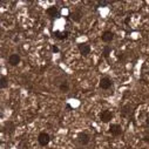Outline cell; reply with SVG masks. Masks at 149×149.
I'll list each match as a JSON object with an SVG mask.
<instances>
[{
  "label": "cell",
  "mask_w": 149,
  "mask_h": 149,
  "mask_svg": "<svg viewBox=\"0 0 149 149\" xmlns=\"http://www.w3.org/2000/svg\"><path fill=\"white\" fill-rule=\"evenodd\" d=\"M3 132L7 135H12L15 132V125L12 121H6L4 127H3Z\"/></svg>",
  "instance_id": "cell-1"
},
{
  "label": "cell",
  "mask_w": 149,
  "mask_h": 149,
  "mask_svg": "<svg viewBox=\"0 0 149 149\" xmlns=\"http://www.w3.org/2000/svg\"><path fill=\"white\" fill-rule=\"evenodd\" d=\"M38 141H39L40 146L46 147V146L49 143V141H51V136H49L47 133L42 132V133H40V134H39V136H38Z\"/></svg>",
  "instance_id": "cell-2"
},
{
  "label": "cell",
  "mask_w": 149,
  "mask_h": 149,
  "mask_svg": "<svg viewBox=\"0 0 149 149\" xmlns=\"http://www.w3.org/2000/svg\"><path fill=\"white\" fill-rule=\"evenodd\" d=\"M100 119H101L102 122L107 123V122H109L111 119H113V113H111L110 110H102L100 113Z\"/></svg>",
  "instance_id": "cell-3"
},
{
  "label": "cell",
  "mask_w": 149,
  "mask_h": 149,
  "mask_svg": "<svg viewBox=\"0 0 149 149\" xmlns=\"http://www.w3.org/2000/svg\"><path fill=\"white\" fill-rule=\"evenodd\" d=\"M109 133L113 135V136H119V135L122 134V127H121L120 125H116V123L110 125V127H109Z\"/></svg>",
  "instance_id": "cell-4"
},
{
  "label": "cell",
  "mask_w": 149,
  "mask_h": 149,
  "mask_svg": "<svg viewBox=\"0 0 149 149\" xmlns=\"http://www.w3.org/2000/svg\"><path fill=\"white\" fill-rule=\"evenodd\" d=\"M111 85H113V81L108 77H104L100 80V88H102V89H109L111 87Z\"/></svg>",
  "instance_id": "cell-5"
},
{
  "label": "cell",
  "mask_w": 149,
  "mask_h": 149,
  "mask_svg": "<svg viewBox=\"0 0 149 149\" xmlns=\"http://www.w3.org/2000/svg\"><path fill=\"white\" fill-rule=\"evenodd\" d=\"M78 141H79V143H80V144L86 146V144H88V143H89L91 137H89V135H88V134H86V133H80V134H79V136H78Z\"/></svg>",
  "instance_id": "cell-6"
},
{
  "label": "cell",
  "mask_w": 149,
  "mask_h": 149,
  "mask_svg": "<svg viewBox=\"0 0 149 149\" xmlns=\"http://www.w3.org/2000/svg\"><path fill=\"white\" fill-rule=\"evenodd\" d=\"M101 39L103 42H110L111 40L114 39V33L110 32V31H106L103 32V34L101 35Z\"/></svg>",
  "instance_id": "cell-7"
},
{
  "label": "cell",
  "mask_w": 149,
  "mask_h": 149,
  "mask_svg": "<svg viewBox=\"0 0 149 149\" xmlns=\"http://www.w3.org/2000/svg\"><path fill=\"white\" fill-rule=\"evenodd\" d=\"M70 18H72V20H73V21L79 22V21L81 20V18H82V11H81L80 8H77L74 12H72V13H70Z\"/></svg>",
  "instance_id": "cell-8"
},
{
  "label": "cell",
  "mask_w": 149,
  "mask_h": 149,
  "mask_svg": "<svg viewBox=\"0 0 149 149\" xmlns=\"http://www.w3.org/2000/svg\"><path fill=\"white\" fill-rule=\"evenodd\" d=\"M79 51L81 53V55H88L91 53V46L88 44H80L79 45Z\"/></svg>",
  "instance_id": "cell-9"
},
{
  "label": "cell",
  "mask_w": 149,
  "mask_h": 149,
  "mask_svg": "<svg viewBox=\"0 0 149 149\" xmlns=\"http://www.w3.org/2000/svg\"><path fill=\"white\" fill-rule=\"evenodd\" d=\"M8 63L11 66H18L20 63V56H19V54H12V55H10Z\"/></svg>",
  "instance_id": "cell-10"
},
{
  "label": "cell",
  "mask_w": 149,
  "mask_h": 149,
  "mask_svg": "<svg viewBox=\"0 0 149 149\" xmlns=\"http://www.w3.org/2000/svg\"><path fill=\"white\" fill-rule=\"evenodd\" d=\"M68 31H62V32H60V31H55L54 32V36L56 39H59V40H63V39H67L68 38Z\"/></svg>",
  "instance_id": "cell-11"
},
{
  "label": "cell",
  "mask_w": 149,
  "mask_h": 149,
  "mask_svg": "<svg viewBox=\"0 0 149 149\" xmlns=\"http://www.w3.org/2000/svg\"><path fill=\"white\" fill-rule=\"evenodd\" d=\"M47 14H48V17L52 18V19L56 18L58 14H59V11H58L56 6H51L49 8H47Z\"/></svg>",
  "instance_id": "cell-12"
},
{
  "label": "cell",
  "mask_w": 149,
  "mask_h": 149,
  "mask_svg": "<svg viewBox=\"0 0 149 149\" xmlns=\"http://www.w3.org/2000/svg\"><path fill=\"white\" fill-rule=\"evenodd\" d=\"M130 113H132V107L129 104H126L122 107V109H121V116L122 118L130 116Z\"/></svg>",
  "instance_id": "cell-13"
},
{
  "label": "cell",
  "mask_w": 149,
  "mask_h": 149,
  "mask_svg": "<svg viewBox=\"0 0 149 149\" xmlns=\"http://www.w3.org/2000/svg\"><path fill=\"white\" fill-rule=\"evenodd\" d=\"M59 89H60L61 92H63V93L68 92V91H69V84H68V81H67V80H63L62 82H60Z\"/></svg>",
  "instance_id": "cell-14"
},
{
  "label": "cell",
  "mask_w": 149,
  "mask_h": 149,
  "mask_svg": "<svg viewBox=\"0 0 149 149\" xmlns=\"http://www.w3.org/2000/svg\"><path fill=\"white\" fill-rule=\"evenodd\" d=\"M0 87L1 88L8 87V79L5 75H1V78H0Z\"/></svg>",
  "instance_id": "cell-15"
},
{
  "label": "cell",
  "mask_w": 149,
  "mask_h": 149,
  "mask_svg": "<svg viewBox=\"0 0 149 149\" xmlns=\"http://www.w3.org/2000/svg\"><path fill=\"white\" fill-rule=\"evenodd\" d=\"M110 52H111V48H110L108 45H106V46L103 47V51H102V55H103V58L108 59V58H109V54H110Z\"/></svg>",
  "instance_id": "cell-16"
},
{
  "label": "cell",
  "mask_w": 149,
  "mask_h": 149,
  "mask_svg": "<svg viewBox=\"0 0 149 149\" xmlns=\"http://www.w3.org/2000/svg\"><path fill=\"white\" fill-rule=\"evenodd\" d=\"M109 4H111V3L110 1H97V6H107Z\"/></svg>",
  "instance_id": "cell-17"
},
{
  "label": "cell",
  "mask_w": 149,
  "mask_h": 149,
  "mask_svg": "<svg viewBox=\"0 0 149 149\" xmlns=\"http://www.w3.org/2000/svg\"><path fill=\"white\" fill-rule=\"evenodd\" d=\"M143 140H144V142H147V143H149V134H148V135H146V136L143 137Z\"/></svg>",
  "instance_id": "cell-18"
},
{
  "label": "cell",
  "mask_w": 149,
  "mask_h": 149,
  "mask_svg": "<svg viewBox=\"0 0 149 149\" xmlns=\"http://www.w3.org/2000/svg\"><path fill=\"white\" fill-rule=\"evenodd\" d=\"M52 49H53V52H54V53H56V52H59V48H58L56 46H53V48H52Z\"/></svg>",
  "instance_id": "cell-19"
},
{
  "label": "cell",
  "mask_w": 149,
  "mask_h": 149,
  "mask_svg": "<svg viewBox=\"0 0 149 149\" xmlns=\"http://www.w3.org/2000/svg\"><path fill=\"white\" fill-rule=\"evenodd\" d=\"M142 149H147V148H142Z\"/></svg>",
  "instance_id": "cell-20"
}]
</instances>
